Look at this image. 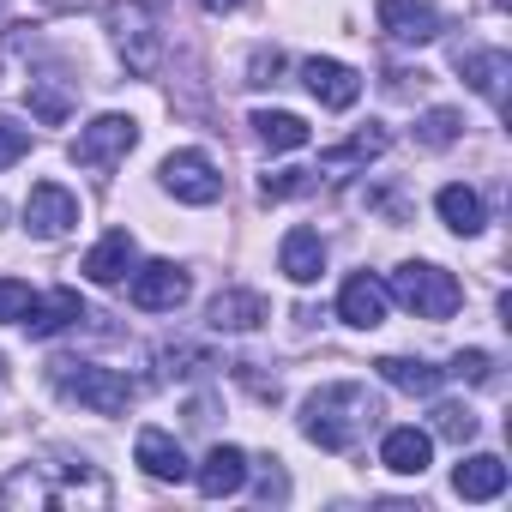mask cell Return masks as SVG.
<instances>
[{"label":"cell","mask_w":512,"mask_h":512,"mask_svg":"<svg viewBox=\"0 0 512 512\" xmlns=\"http://www.w3.org/2000/svg\"><path fill=\"white\" fill-rule=\"evenodd\" d=\"M386 302H392V296H386V284H380V278H368V272H356V278L338 290V320H344V326H356V332H374V326L386 320Z\"/></svg>","instance_id":"4fadbf2b"},{"label":"cell","mask_w":512,"mask_h":512,"mask_svg":"<svg viewBox=\"0 0 512 512\" xmlns=\"http://www.w3.org/2000/svg\"><path fill=\"white\" fill-rule=\"evenodd\" d=\"M0 13H7V0H0Z\"/></svg>","instance_id":"d590c367"},{"label":"cell","mask_w":512,"mask_h":512,"mask_svg":"<svg viewBox=\"0 0 512 512\" xmlns=\"http://www.w3.org/2000/svg\"><path fill=\"white\" fill-rule=\"evenodd\" d=\"M187 272L175 266V260H151V266H139L133 272V308H145V314H175L181 302H187Z\"/></svg>","instance_id":"9c48e42d"},{"label":"cell","mask_w":512,"mask_h":512,"mask_svg":"<svg viewBox=\"0 0 512 512\" xmlns=\"http://www.w3.org/2000/svg\"><path fill=\"white\" fill-rule=\"evenodd\" d=\"M278 266H284L290 284H314V278L326 272V241H320L314 229H290L284 247H278Z\"/></svg>","instance_id":"e0dca14e"},{"label":"cell","mask_w":512,"mask_h":512,"mask_svg":"<svg viewBox=\"0 0 512 512\" xmlns=\"http://www.w3.org/2000/svg\"><path fill=\"white\" fill-rule=\"evenodd\" d=\"M446 374H458V380H470V386H482V380H494V356H488V350H458Z\"/></svg>","instance_id":"4dcf8cb0"},{"label":"cell","mask_w":512,"mask_h":512,"mask_svg":"<svg viewBox=\"0 0 512 512\" xmlns=\"http://www.w3.org/2000/svg\"><path fill=\"white\" fill-rule=\"evenodd\" d=\"M133 145H139V121H133V115H97L91 127H79L73 163H79V169H109V163H121Z\"/></svg>","instance_id":"8992f818"},{"label":"cell","mask_w":512,"mask_h":512,"mask_svg":"<svg viewBox=\"0 0 512 512\" xmlns=\"http://www.w3.org/2000/svg\"><path fill=\"white\" fill-rule=\"evenodd\" d=\"M109 37H115L127 73L151 79V73L163 67V31H157L151 7H139V0H121V7H109Z\"/></svg>","instance_id":"5b68a950"},{"label":"cell","mask_w":512,"mask_h":512,"mask_svg":"<svg viewBox=\"0 0 512 512\" xmlns=\"http://www.w3.org/2000/svg\"><path fill=\"white\" fill-rule=\"evenodd\" d=\"M193 482H199V494H205V500L241 494V482H247V452H241V446H211V452H205V464L193 470Z\"/></svg>","instance_id":"5bb4252c"},{"label":"cell","mask_w":512,"mask_h":512,"mask_svg":"<svg viewBox=\"0 0 512 512\" xmlns=\"http://www.w3.org/2000/svg\"><path fill=\"white\" fill-rule=\"evenodd\" d=\"M73 320H85V302H79V290H55V296H43V302H31V314L19 320L31 338H55V332H67Z\"/></svg>","instance_id":"d6986e66"},{"label":"cell","mask_w":512,"mask_h":512,"mask_svg":"<svg viewBox=\"0 0 512 512\" xmlns=\"http://www.w3.org/2000/svg\"><path fill=\"white\" fill-rule=\"evenodd\" d=\"M73 500L109 506V482L91 464H67V476H49V464H19L0 482V506H73Z\"/></svg>","instance_id":"7a4b0ae2"},{"label":"cell","mask_w":512,"mask_h":512,"mask_svg":"<svg viewBox=\"0 0 512 512\" xmlns=\"http://www.w3.org/2000/svg\"><path fill=\"white\" fill-rule=\"evenodd\" d=\"M157 175H163V187H169L181 205H217V199H223V175H217V163H211L205 151H169Z\"/></svg>","instance_id":"52a82bcc"},{"label":"cell","mask_w":512,"mask_h":512,"mask_svg":"<svg viewBox=\"0 0 512 512\" xmlns=\"http://www.w3.org/2000/svg\"><path fill=\"white\" fill-rule=\"evenodd\" d=\"M25 151H31V133L19 121H0V169H13Z\"/></svg>","instance_id":"1f68e13d"},{"label":"cell","mask_w":512,"mask_h":512,"mask_svg":"<svg viewBox=\"0 0 512 512\" xmlns=\"http://www.w3.org/2000/svg\"><path fill=\"white\" fill-rule=\"evenodd\" d=\"M458 133H464V115H458V109H428V115L416 121V145H428V151H446Z\"/></svg>","instance_id":"484cf974"},{"label":"cell","mask_w":512,"mask_h":512,"mask_svg":"<svg viewBox=\"0 0 512 512\" xmlns=\"http://www.w3.org/2000/svg\"><path fill=\"white\" fill-rule=\"evenodd\" d=\"M278 73H284V55L278 49H260L247 61V85H278Z\"/></svg>","instance_id":"d6a6232c"},{"label":"cell","mask_w":512,"mask_h":512,"mask_svg":"<svg viewBox=\"0 0 512 512\" xmlns=\"http://www.w3.org/2000/svg\"><path fill=\"white\" fill-rule=\"evenodd\" d=\"M133 458H139V470H145L151 482H187V476H193V464H187L181 440H175V434H163V428H139Z\"/></svg>","instance_id":"7c38bea8"},{"label":"cell","mask_w":512,"mask_h":512,"mask_svg":"<svg viewBox=\"0 0 512 512\" xmlns=\"http://www.w3.org/2000/svg\"><path fill=\"white\" fill-rule=\"evenodd\" d=\"M428 458H434V434H422V428H392L380 440V464L398 470V476H422Z\"/></svg>","instance_id":"ac0fdd59"},{"label":"cell","mask_w":512,"mask_h":512,"mask_svg":"<svg viewBox=\"0 0 512 512\" xmlns=\"http://www.w3.org/2000/svg\"><path fill=\"white\" fill-rule=\"evenodd\" d=\"M380 416H386L380 392H368L362 380H332V386L308 392V404H302V434H308L320 452H350Z\"/></svg>","instance_id":"6da1fadb"},{"label":"cell","mask_w":512,"mask_h":512,"mask_svg":"<svg viewBox=\"0 0 512 512\" xmlns=\"http://www.w3.org/2000/svg\"><path fill=\"white\" fill-rule=\"evenodd\" d=\"M199 7H205V13H235L241 0H199Z\"/></svg>","instance_id":"e575fe53"},{"label":"cell","mask_w":512,"mask_h":512,"mask_svg":"<svg viewBox=\"0 0 512 512\" xmlns=\"http://www.w3.org/2000/svg\"><path fill=\"white\" fill-rule=\"evenodd\" d=\"M374 368H380V380H386V386H398V392H416V398H434V392H440V380H446V368H434V362H416V356H380Z\"/></svg>","instance_id":"603a6c76"},{"label":"cell","mask_w":512,"mask_h":512,"mask_svg":"<svg viewBox=\"0 0 512 512\" xmlns=\"http://www.w3.org/2000/svg\"><path fill=\"white\" fill-rule=\"evenodd\" d=\"M302 85L326 103V109H350L362 97V73L344 67V61H326V55H308L302 61Z\"/></svg>","instance_id":"8fae6325"},{"label":"cell","mask_w":512,"mask_h":512,"mask_svg":"<svg viewBox=\"0 0 512 512\" xmlns=\"http://www.w3.org/2000/svg\"><path fill=\"white\" fill-rule=\"evenodd\" d=\"M314 175H320V169H272V175L260 181V193H266V199H296V193L314 187Z\"/></svg>","instance_id":"83f0119b"},{"label":"cell","mask_w":512,"mask_h":512,"mask_svg":"<svg viewBox=\"0 0 512 512\" xmlns=\"http://www.w3.org/2000/svg\"><path fill=\"white\" fill-rule=\"evenodd\" d=\"M374 19H380V31L392 43H434L440 37V13L428 7V0H380Z\"/></svg>","instance_id":"30bf717a"},{"label":"cell","mask_w":512,"mask_h":512,"mask_svg":"<svg viewBox=\"0 0 512 512\" xmlns=\"http://www.w3.org/2000/svg\"><path fill=\"white\" fill-rule=\"evenodd\" d=\"M260 494H266V500H284V476H278V470H266V482H260Z\"/></svg>","instance_id":"836d02e7"},{"label":"cell","mask_w":512,"mask_h":512,"mask_svg":"<svg viewBox=\"0 0 512 512\" xmlns=\"http://www.w3.org/2000/svg\"><path fill=\"white\" fill-rule=\"evenodd\" d=\"M31 302H37V290L31 284H19V278H0V320H25L31 314Z\"/></svg>","instance_id":"f1b7e54d"},{"label":"cell","mask_w":512,"mask_h":512,"mask_svg":"<svg viewBox=\"0 0 512 512\" xmlns=\"http://www.w3.org/2000/svg\"><path fill=\"white\" fill-rule=\"evenodd\" d=\"M434 211H440V223H446L452 235H476V229L488 223V211H482V193H476V187H464V181H452V187H440V199H434Z\"/></svg>","instance_id":"7402d4cb"},{"label":"cell","mask_w":512,"mask_h":512,"mask_svg":"<svg viewBox=\"0 0 512 512\" xmlns=\"http://www.w3.org/2000/svg\"><path fill=\"white\" fill-rule=\"evenodd\" d=\"M253 133H260L272 151H302L314 133H308V121L302 115H290V109H260L253 115Z\"/></svg>","instance_id":"cb8c5ba5"},{"label":"cell","mask_w":512,"mask_h":512,"mask_svg":"<svg viewBox=\"0 0 512 512\" xmlns=\"http://www.w3.org/2000/svg\"><path fill=\"white\" fill-rule=\"evenodd\" d=\"M55 386L97 416H121L133 404V380L115 368H97V362H55Z\"/></svg>","instance_id":"277c9868"},{"label":"cell","mask_w":512,"mask_h":512,"mask_svg":"<svg viewBox=\"0 0 512 512\" xmlns=\"http://www.w3.org/2000/svg\"><path fill=\"white\" fill-rule=\"evenodd\" d=\"M133 260H139L133 235H127V229H109V235L85 253V278H91V284H121V278L133 272Z\"/></svg>","instance_id":"9a60e30c"},{"label":"cell","mask_w":512,"mask_h":512,"mask_svg":"<svg viewBox=\"0 0 512 512\" xmlns=\"http://www.w3.org/2000/svg\"><path fill=\"white\" fill-rule=\"evenodd\" d=\"M266 320V296L260 290H223L211 302V332H253Z\"/></svg>","instance_id":"44dd1931"},{"label":"cell","mask_w":512,"mask_h":512,"mask_svg":"<svg viewBox=\"0 0 512 512\" xmlns=\"http://www.w3.org/2000/svg\"><path fill=\"white\" fill-rule=\"evenodd\" d=\"M452 488H458L464 500H494V494H506V464H500L494 452H470V458L452 470Z\"/></svg>","instance_id":"ffe728a7"},{"label":"cell","mask_w":512,"mask_h":512,"mask_svg":"<svg viewBox=\"0 0 512 512\" xmlns=\"http://www.w3.org/2000/svg\"><path fill=\"white\" fill-rule=\"evenodd\" d=\"M73 223H79V193H67L61 181H37L25 199V229L43 241H61Z\"/></svg>","instance_id":"ba28073f"},{"label":"cell","mask_w":512,"mask_h":512,"mask_svg":"<svg viewBox=\"0 0 512 512\" xmlns=\"http://www.w3.org/2000/svg\"><path fill=\"white\" fill-rule=\"evenodd\" d=\"M386 145H392V133H386L380 121H368V127H362V133H350L344 145L320 151V163H326V169H344V163H368V157H380Z\"/></svg>","instance_id":"d4e9b609"},{"label":"cell","mask_w":512,"mask_h":512,"mask_svg":"<svg viewBox=\"0 0 512 512\" xmlns=\"http://www.w3.org/2000/svg\"><path fill=\"white\" fill-rule=\"evenodd\" d=\"M434 434L452 440V446L476 440V410H470V404H440V410H434Z\"/></svg>","instance_id":"4316f807"},{"label":"cell","mask_w":512,"mask_h":512,"mask_svg":"<svg viewBox=\"0 0 512 512\" xmlns=\"http://www.w3.org/2000/svg\"><path fill=\"white\" fill-rule=\"evenodd\" d=\"M458 73H464V79H470V91H476V97H488L494 109L506 103V73H512V61H506L500 49H464V55H458Z\"/></svg>","instance_id":"2e32d148"},{"label":"cell","mask_w":512,"mask_h":512,"mask_svg":"<svg viewBox=\"0 0 512 512\" xmlns=\"http://www.w3.org/2000/svg\"><path fill=\"white\" fill-rule=\"evenodd\" d=\"M31 109L49 121V127H61L67 121V91H55V85H43V79H31Z\"/></svg>","instance_id":"f546056e"},{"label":"cell","mask_w":512,"mask_h":512,"mask_svg":"<svg viewBox=\"0 0 512 512\" xmlns=\"http://www.w3.org/2000/svg\"><path fill=\"white\" fill-rule=\"evenodd\" d=\"M386 296H398L416 320H452V314H458V302H464L458 278H452V272H440V266H428V260L398 266V272H392V284H386Z\"/></svg>","instance_id":"3957f363"}]
</instances>
